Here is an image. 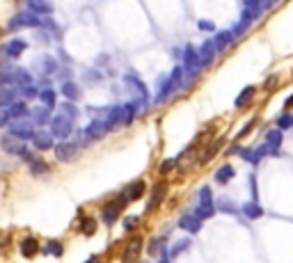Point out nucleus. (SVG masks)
Wrapping results in <instances>:
<instances>
[{"instance_id":"32","label":"nucleus","mask_w":293,"mask_h":263,"mask_svg":"<svg viewBox=\"0 0 293 263\" xmlns=\"http://www.w3.org/2000/svg\"><path fill=\"white\" fill-rule=\"evenodd\" d=\"M80 231H83L85 236H92V233L97 231V220H94V218H85L83 225H80Z\"/></svg>"},{"instance_id":"14","label":"nucleus","mask_w":293,"mask_h":263,"mask_svg":"<svg viewBox=\"0 0 293 263\" xmlns=\"http://www.w3.org/2000/svg\"><path fill=\"white\" fill-rule=\"evenodd\" d=\"M179 226H181V229H186V231H190V233H195V231H199L202 220L197 218L195 213H186V215L179 220Z\"/></svg>"},{"instance_id":"35","label":"nucleus","mask_w":293,"mask_h":263,"mask_svg":"<svg viewBox=\"0 0 293 263\" xmlns=\"http://www.w3.org/2000/svg\"><path fill=\"white\" fill-rule=\"evenodd\" d=\"M30 172L32 174H44V172H48V165H46L44 160H35L30 165Z\"/></svg>"},{"instance_id":"8","label":"nucleus","mask_w":293,"mask_h":263,"mask_svg":"<svg viewBox=\"0 0 293 263\" xmlns=\"http://www.w3.org/2000/svg\"><path fill=\"white\" fill-rule=\"evenodd\" d=\"M108 131H110V128H108V124H105L103 119H94L85 128V137H87V140H101Z\"/></svg>"},{"instance_id":"10","label":"nucleus","mask_w":293,"mask_h":263,"mask_svg":"<svg viewBox=\"0 0 293 263\" xmlns=\"http://www.w3.org/2000/svg\"><path fill=\"white\" fill-rule=\"evenodd\" d=\"M140 249H142V238H140V236L131 238V243H128L126 249H124V261L133 263L137 259V254H140Z\"/></svg>"},{"instance_id":"6","label":"nucleus","mask_w":293,"mask_h":263,"mask_svg":"<svg viewBox=\"0 0 293 263\" xmlns=\"http://www.w3.org/2000/svg\"><path fill=\"white\" fill-rule=\"evenodd\" d=\"M9 135L23 142V140H32L37 133H35V128H32L28 121H14V124H12V128H9Z\"/></svg>"},{"instance_id":"9","label":"nucleus","mask_w":293,"mask_h":263,"mask_svg":"<svg viewBox=\"0 0 293 263\" xmlns=\"http://www.w3.org/2000/svg\"><path fill=\"white\" fill-rule=\"evenodd\" d=\"M5 83L23 85V87H28V85H30V74H28L25 69H14V71H5Z\"/></svg>"},{"instance_id":"47","label":"nucleus","mask_w":293,"mask_h":263,"mask_svg":"<svg viewBox=\"0 0 293 263\" xmlns=\"http://www.w3.org/2000/svg\"><path fill=\"white\" fill-rule=\"evenodd\" d=\"M0 85H5V71H0Z\"/></svg>"},{"instance_id":"29","label":"nucleus","mask_w":293,"mask_h":263,"mask_svg":"<svg viewBox=\"0 0 293 263\" xmlns=\"http://www.w3.org/2000/svg\"><path fill=\"white\" fill-rule=\"evenodd\" d=\"M133 114H136V103L121 105V124H131V121H133Z\"/></svg>"},{"instance_id":"48","label":"nucleus","mask_w":293,"mask_h":263,"mask_svg":"<svg viewBox=\"0 0 293 263\" xmlns=\"http://www.w3.org/2000/svg\"><path fill=\"white\" fill-rule=\"evenodd\" d=\"M158 263H170V261H167V259H160V261H158Z\"/></svg>"},{"instance_id":"28","label":"nucleus","mask_w":293,"mask_h":263,"mask_svg":"<svg viewBox=\"0 0 293 263\" xmlns=\"http://www.w3.org/2000/svg\"><path fill=\"white\" fill-rule=\"evenodd\" d=\"M39 98H41V103H44L46 108H53V105L58 103V94H55V90H44L41 94H39Z\"/></svg>"},{"instance_id":"3","label":"nucleus","mask_w":293,"mask_h":263,"mask_svg":"<svg viewBox=\"0 0 293 263\" xmlns=\"http://www.w3.org/2000/svg\"><path fill=\"white\" fill-rule=\"evenodd\" d=\"M71 131H74V121L67 119V117L58 114V117H53L51 119V135L53 137H58V140H67V137L71 135Z\"/></svg>"},{"instance_id":"15","label":"nucleus","mask_w":293,"mask_h":263,"mask_svg":"<svg viewBox=\"0 0 293 263\" xmlns=\"http://www.w3.org/2000/svg\"><path fill=\"white\" fill-rule=\"evenodd\" d=\"M165 190H167V183L165 181H160L156 186V190H154V195H151L149 204H147V213H151L154 208H158V204L163 202V197H165Z\"/></svg>"},{"instance_id":"22","label":"nucleus","mask_w":293,"mask_h":263,"mask_svg":"<svg viewBox=\"0 0 293 263\" xmlns=\"http://www.w3.org/2000/svg\"><path fill=\"white\" fill-rule=\"evenodd\" d=\"M62 94L69 98V103H71V101H78V98H80V87L76 83H71V80H67V83L62 85Z\"/></svg>"},{"instance_id":"45","label":"nucleus","mask_w":293,"mask_h":263,"mask_svg":"<svg viewBox=\"0 0 293 263\" xmlns=\"http://www.w3.org/2000/svg\"><path fill=\"white\" fill-rule=\"evenodd\" d=\"M85 263H98V256H97V254H92V256H90V259H87V261H85Z\"/></svg>"},{"instance_id":"1","label":"nucleus","mask_w":293,"mask_h":263,"mask_svg":"<svg viewBox=\"0 0 293 263\" xmlns=\"http://www.w3.org/2000/svg\"><path fill=\"white\" fill-rule=\"evenodd\" d=\"M39 25H44V19L37 14H32V12H21V14H16L12 21H9V30H21V28H39Z\"/></svg>"},{"instance_id":"27","label":"nucleus","mask_w":293,"mask_h":263,"mask_svg":"<svg viewBox=\"0 0 293 263\" xmlns=\"http://www.w3.org/2000/svg\"><path fill=\"white\" fill-rule=\"evenodd\" d=\"M30 114L37 124H46V121L51 124V117H48V108H46V105H41V108H37V110H32Z\"/></svg>"},{"instance_id":"20","label":"nucleus","mask_w":293,"mask_h":263,"mask_svg":"<svg viewBox=\"0 0 293 263\" xmlns=\"http://www.w3.org/2000/svg\"><path fill=\"white\" fill-rule=\"evenodd\" d=\"M215 51H218V48H215L213 41H206V44L199 48V60H202V67H206V64L215 57Z\"/></svg>"},{"instance_id":"21","label":"nucleus","mask_w":293,"mask_h":263,"mask_svg":"<svg viewBox=\"0 0 293 263\" xmlns=\"http://www.w3.org/2000/svg\"><path fill=\"white\" fill-rule=\"evenodd\" d=\"M28 9H30L32 14H51L53 12V5H48V2H41V0H30V2H28Z\"/></svg>"},{"instance_id":"17","label":"nucleus","mask_w":293,"mask_h":263,"mask_svg":"<svg viewBox=\"0 0 293 263\" xmlns=\"http://www.w3.org/2000/svg\"><path fill=\"white\" fill-rule=\"evenodd\" d=\"M16 96H19V90L14 87H0V108H5V105H12L16 103Z\"/></svg>"},{"instance_id":"41","label":"nucleus","mask_w":293,"mask_h":263,"mask_svg":"<svg viewBox=\"0 0 293 263\" xmlns=\"http://www.w3.org/2000/svg\"><path fill=\"white\" fill-rule=\"evenodd\" d=\"M188 245H190V241H181V243H176V245H174V249H172V254L176 256L179 252H183V249L188 247Z\"/></svg>"},{"instance_id":"36","label":"nucleus","mask_w":293,"mask_h":263,"mask_svg":"<svg viewBox=\"0 0 293 263\" xmlns=\"http://www.w3.org/2000/svg\"><path fill=\"white\" fill-rule=\"evenodd\" d=\"M12 121V114H9V110H2L0 108V128H5Z\"/></svg>"},{"instance_id":"25","label":"nucleus","mask_w":293,"mask_h":263,"mask_svg":"<svg viewBox=\"0 0 293 263\" xmlns=\"http://www.w3.org/2000/svg\"><path fill=\"white\" fill-rule=\"evenodd\" d=\"M232 176H234V167L232 165H222L218 172H215V181H218V183H227Z\"/></svg>"},{"instance_id":"30","label":"nucleus","mask_w":293,"mask_h":263,"mask_svg":"<svg viewBox=\"0 0 293 263\" xmlns=\"http://www.w3.org/2000/svg\"><path fill=\"white\" fill-rule=\"evenodd\" d=\"M48 256H62V252H64V247H62V243H58V241H51L48 245H46V249H44Z\"/></svg>"},{"instance_id":"16","label":"nucleus","mask_w":293,"mask_h":263,"mask_svg":"<svg viewBox=\"0 0 293 263\" xmlns=\"http://www.w3.org/2000/svg\"><path fill=\"white\" fill-rule=\"evenodd\" d=\"M144 190H147V183L144 181H136V183H131V188H126L124 195H126L128 202H137L144 195Z\"/></svg>"},{"instance_id":"11","label":"nucleus","mask_w":293,"mask_h":263,"mask_svg":"<svg viewBox=\"0 0 293 263\" xmlns=\"http://www.w3.org/2000/svg\"><path fill=\"white\" fill-rule=\"evenodd\" d=\"M25 48H28V44H25L23 39H12V41H7V44L2 46L0 51L5 53L7 57H19V55H21Z\"/></svg>"},{"instance_id":"26","label":"nucleus","mask_w":293,"mask_h":263,"mask_svg":"<svg viewBox=\"0 0 293 263\" xmlns=\"http://www.w3.org/2000/svg\"><path fill=\"white\" fill-rule=\"evenodd\" d=\"M254 92H256V87H252V85H250V87H245V90L238 94V98H236V108H243V105L248 103L250 98L254 96Z\"/></svg>"},{"instance_id":"19","label":"nucleus","mask_w":293,"mask_h":263,"mask_svg":"<svg viewBox=\"0 0 293 263\" xmlns=\"http://www.w3.org/2000/svg\"><path fill=\"white\" fill-rule=\"evenodd\" d=\"M279 144H282V131H271L268 135H266V147H268V151L271 153H277L279 151Z\"/></svg>"},{"instance_id":"13","label":"nucleus","mask_w":293,"mask_h":263,"mask_svg":"<svg viewBox=\"0 0 293 263\" xmlns=\"http://www.w3.org/2000/svg\"><path fill=\"white\" fill-rule=\"evenodd\" d=\"M5 151H7V153H14V156H25V153H28V149H25V144L21 142V140H16V137H12V135H7L5 137Z\"/></svg>"},{"instance_id":"23","label":"nucleus","mask_w":293,"mask_h":263,"mask_svg":"<svg viewBox=\"0 0 293 263\" xmlns=\"http://www.w3.org/2000/svg\"><path fill=\"white\" fill-rule=\"evenodd\" d=\"M234 39H236V37H234V32L232 30H225V32H220L218 37L213 39V44H215V48H218V51H225L227 44H232Z\"/></svg>"},{"instance_id":"37","label":"nucleus","mask_w":293,"mask_h":263,"mask_svg":"<svg viewBox=\"0 0 293 263\" xmlns=\"http://www.w3.org/2000/svg\"><path fill=\"white\" fill-rule=\"evenodd\" d=\"M44 64H46V74H48V75H55V69H58L55 60H53V57H46Z\"/></svg>"},{"instance_id":"44","label":"nucleus","mask_w":293,"mask_h":263,"mask_svg":"<svg viewBox=\"0 0 293 263\" xmlns=\"http://www.w3.org/2000/svg\"><path fill=\"white\" fill-rule=\"evenodd\" d=\"M197 25H199V30H213V23L211 21H199Z\"/></svg>"},{"instance_id":"7","label":"nucleus","mask_w":293,"mask_h":263,"mask_svg":"<svg viewBox=\"0 0 293 263\" xmlns=\"http://www.w3.org/2000/svg\"><path fill=\"white\" fill-rule=\"evenodd\" d=\"M76 156H78V144H71V142L55 144V158H58V160H62V163H71Z\"/></svg>"},{"instance_id":"49","label":"nucleus","mask_w":293,"mask_h":263,"mask_svg":"<svg viewBox=\"0 0 293 263\" xmlns=\"http://www.w3.org/2000/svg\"><path fill=\"white\" fill-rule=\"evenodd\" d=\"M142 263H147V261H142Z\"/></svg>"},{"instance_id":"4","label":"nucleus","mask_w":293,"mask_h":263,"mask_svg":"<svg viewBox=\"0 0 293 263\" xmlns=\"http://www.w3.org/2000/svg\"><path fill=\"white\" fill-rule=\"evenodd\" d=\"M213 213H215V208H213V195H211L209 186H204V188L199 190V208L195 210V215L199 220H206V218H211Z\"/></svg>"},{"instance_id":"43","label":"nucleus","mask_w":293,"mask_h":263,"mask_svg":"<svg viewBox=\"0 0 293 263\" xmlns=\"http://www.w3.org/2000/svg\"><path fill=\"white\" fill-rule=\"evenodd\" d=\"M254 124H256V121H254V119H252V121H250V124H245V128H243V131H241V133H238V137H245V135H248V133H250V131H252V126H254Z\"/></svg>"},{"instance_id":"18","label":"nucleus","mask_w":293,"mask_h":263,"mask_svg":"<svg viewBox=\"0 0 293 263\" xmlns=\"http://www.w3.org/2000/svg\"><path fill=\"white\" fill-rule=\"evenodd\" d=\"M37 249H39V243L35 236H25L21 241V254L23 256H35L37 254Z\"/></svg>"},{"instance_id":"46","label":"nucleus","mask_w":293,"mask_h":263,"mask_svg":"<svg viewBox=\"0 0 293 263\" xmlns=\"http://www.w3.org/2000/svg\"><path fill=\"white\" fill-rule=\"evenodd\" d=\"M291 105H293V96H291V98H289V101H286V103H284V108H286V110H289Z\"/></svg>"},{"instance_id":"5","label":"nucleus","mask_w":293,"mask_h":263,"mask_svg":"<svg viewBox=\"0 0 293 263\" xmlns=\"http://www.w3.org/2000/svg\"><path fill=\"white\" fill-rule=\"evenodd\" d=\"M126 202H128L126 195H121L119 199L105 204L103 206V222L105 225H115V222H117V218H119V213H121V208H124V204Z\"/></svg>"},{"instance_id":"39","label":"nucleus","mask_w":293,"mask_h":263,"mask_svg":"<svg viewBox=\"0 0 293 263\" xmlns=\"http://www.w3.org/2000/svg\"><path fill=\"white\" fill-rule=\"evenodd\" d=\"M37 94H41V92H37L35 87H30V85H28V87H23V96H25V98H35Z\"/></svg>"},{"instance_id":"2","label":"nucleus","mask_w":293,"mask_h":263,"mask_svg":"<svg viewBox=\"0 0 293 263\" xmlns=\"http://www.w3.org/2000/svg\"><path fill=\"white\" fill-rule=\"evenodd\" d=\"M181 78H183V67H176V69L172 71V74H170V78L165 80V85L160 87V94L156 96V103H163V101H165V98L170 96V94H172L174 90H179Z\"/></svg>"},{"instance_id":"33","label":"nucleus","mask_w":293,"mask_h":263,"mask_svg":"<svg viewBox=\"0 0 293 263\" xmlns=\"http://www.w3.org/2000/svg\"><path fill=\"white\" fill-rule=\"evenodd\" d=\"M243 210H245V215H248L250 220H256V218H261V213H263V210L259 208V206H256L254 202H250V204H248V206H245V208H243Z\"/></svg>"},{"instance_id":"40","label":"nucleus","mask_w":293,"mask_h":263,"mask_svg":"<svg viewBox=\"0 0 293 263\" xmlns=\"http://www.w3.org/2000/svg\"><path fill=\"white\" fill-rule=\"evenodd\" d=\"M172 167H174V160H163V163H160V174L172 172Z\"/></svg>"},{"instance_id":"34","label":"nucleus","mask_w":293,"mask_h":263,"mask_svg":"<svg viewBox=\"0 0 293 263\" xmlns=\"http://www.w3.org/2000/svg\"><path fill=\"white\" fill-rule=\"evenodd\" d=\"M165 238H154V241H151V245H149V254H158V252H160V249H163V252H165ZM167 254V252H165Z\"/></svg>"},{"instance_id":"12","label":"nucleus","mask_w":293,"mask_h":263,"mask_svg":"<svg viewBox=\"0 0 293 263\" xmlns=\"http://www.w3.org/2000/svg\"><path fill=\"white\" fill-rule=\"evenodd\" d=\"M32 144H35V149H39V151L55 149V147H53V135L46 133V131H37V135L32 137Z\"/></svg>"},{"instance_id":"38","label":"nucleus","mask_w":293,"mask_h":263,"mask_svg":"<svg viewBox=\"0 0 293 263\" xmlns=\"http://www.w3.org/2000/svg\"><path fill=\"white\" fill-rule=\"evenodd\" d=\"M136 226H137V218H133V215H131V218L124 220V229H126V231H133Z\"/></svg>"},{"instance_id":"31","label":"nucleus","mask_w":293,"mask_h":263,"mask_svg":"<svg viewBox=\"0 0 293 263\" xmlns=\"http://www.w3.org/2000/svg\"><path fill=\"white\" fill-rule=\"evenodd\" d=\"M60 110H62V117H67V119H76L78 117V108L74 103H62Z\"/></svg>"},{"instance_id":"24","label":"nucleus","mask_w":293,"mask_h":263,"mask_svg":"<svg viewBox=\"0 0 293 263\" xmlns=\"http://www.w3.org/2000/svg\"><path fill=\"white\" fill-rule=\"evenodd\" d=\"M9 114H12V119H25V117L30 114V110H28L25 103H14L9 108Z\"/></svg>"},{"instance_id":"42","label":"nucleus","mask_w":293,"mask_h":263,"mask_svg":"<svg viewBox=\"0 0 293 263\" xmlns=\"http://www.w3.org/2000/svg\"><path fill=\"white\" fill-rule=\"evenodd\" d=\"M291 124H293V119H291V117H284V114H282V117L277 119L279 131H282V128H286V126H291Z\"/></svg>"}]
</instances>
